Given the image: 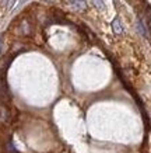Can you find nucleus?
I'll return each instance as SVG.
<instances>
[{"instance_id": "nucleus-5", "label": "nucleus", "mask_w": 151, "mask_h": 153, "mask_svg": "<svg viewBox=\"0 0 151 153\" xmlns=\"http://www.w3.org/2000/svg\"><path fill=\"white\" fill-rule=\"evenodd\" d=\"M137 30H138V33H141L143 35H144V37H148V33H147L146 27H144V24H143V21H140V20L137 21Z\"/></svg>"}, {"instance_id": "nucleus-8", "label": "nucleus", "mask_w": 151, "mask_h": 153, "mask_svg": "<svg viewBox=\"0 0 151 153\" xmlns=\"http://www.w3.org/2000/svg\"><path fill=\"white\" fill-rule=\"evenodd\" d=\"M1 49H3V37H0V53H1Z\"/></svg>"}, {"instance_id": "nucleus-9", "label": "nucleus", "mask_w": 151, "mask_h": 153, "mask_svg": "<svg viewBox=\"0 0 151 153\" xmlns=\"http://www.w3.org/2000/svg\"><path fill=\"white\" fill-rule=\"evenodd\" d=\"M7 3H9V0H0V4L1 6H6Z\"/></svg>"}, {"instance_id": "nucleus-3", "label": "nucleus", "mask_w": 151, "mask_h": 153, "mask_svg": "<svg viewBox=\"0 0 151 153\" xmlns=\"http://www.w3.org/2000/svg\"><path fill=\"white\" fill-rule=\"evenodd\" d=\"M112 28H113V33L118 34V35L123 33V28H122V24H120L119 19H115L113 21H112Z\"/></svg>"}, {"instance_id": "nucleus-6", "label": "nucleus", "mask_w": 151, "mask_h": 153, "mask_svg": "<svg viewBox=\"0 0 151 153\" xmlns=\"http://www.w3.org/2000/svg\"><path fill=\"white\" fill-rule=\"evenodd\" d=\"M91 1H92V4L95 6L96 9L102 10L104 7H105V3H104V0H91Z\"/></svg>"}, {"instance_id": "nucleus-7", "label": "nucleus", "mask_w": 151, "mask_h": 153, "mask_svg": "<svg viewBox=\"0 0 151 153\" xmlns=\"http://www.w3.org/2000/svg\"><path fill=\"white\" fill-rule=\"evenodd\" d=\"M15 3H17V0H9V3H7V9L13 10V7L15 6Z\"/></svg>"}, {"instance_id": "nucleus-10", "label": "nucleus", "mask_w": 151, "mask_h": 153, "mask_svg": "<svg viewBox=\"0 0 151 153\" xmlns=\"http://www.w3.org/2000/svg\"><path fill=\"white\" fill-rule=\"evenodd\" d=\"M25 1H27V0H20V1H18V6L24 4V3H25Z\"/></svg>"}, {"instance_id": "nucleus-4", "label": "nucleus", "mask_w": 151, "mask_h": 153, "mask_svg": "<svg viewBox=\"0 0 151 153\" xmlns=\"http://www.w3.org/2000/svg\"><path fill=\"white\" fill-rule=\"evenodd\" d=\"M71 7H74L76 10H84L85 9V1L84 0H70Z\"/></svg>"}, {"instance_id": "nucleus-2", "label": "nucleus", "mask_w": 151, "mask_h": 153, "mask_svg": "<svg viewBox=\"0 0 151 153\" xmlns=\"http://www.w3.org/2000/svg\"><path fill=\"white\" fill-rule=\"evenodd\" d=\"M10 118H11V115H10L9 108L4 104H0V122L1 124H9Z\"/></svg>"}, {"instance_id": "nucleus-1", "label": "nucleus", "mask_w": 151, "mask_h": 153, "mask_svg": "<svg viewBox=\"0 0 151 153\" xmlns=\"http://www.w3.org/2000/svg\"><path fill=\"white\" fill-rule=\"evenodd\" d=\"M0 100L4 102L10 100V93H9V87L6 84V80L3 76H0Z\"/></svg>"}]
</instances>
